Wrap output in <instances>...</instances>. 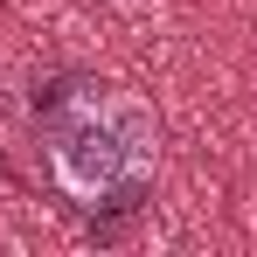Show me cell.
<instances>
[{
    "label": "cell",
    "instance_id": "obj_1",
    "mask_svg": "<svg viewBox=\"0 0 257 257\" xmlns=\"http://www.w3.org/2000/svg\"><path fill=\"white\" fill-rule=\"evenodd\" d=\"M160 160V118L132 90H77L49 111V174L63 195L97 202L132 174H153Z\"/></svg>",
    "mask_w": 257,
    "mask_h": 257
}]
</instances>
